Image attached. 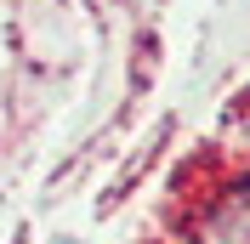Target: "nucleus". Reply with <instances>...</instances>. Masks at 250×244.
I'll use <instances>...</instances> for the list:
<instances>
[{"instance_id": "nucleus-1", "label": "nucleus", "mask_w": 250, "mask_h": 244, "mask_svg": "<svg viewBox=\"0 0 250 244\" xmlns=\"http://www.w3.org/2000/svg\"><path fill=\"white\" fill-rule=\"evenodd\" d=\"M199 244H250V182L222 193L199 222Z\"/></svg>"}, {"instance_id": "nucleus-2", "label": "nucleus", "mask_w": 250, "mask_h": 244, "mask_svg": "<svg viewBox=\"0 0 250 244\" xmlns=\"http://www.w3.org/2000/svg\"><path fill=\"white\" fill-rule=\"evenodd\" d=\"M62 244H74V239H62Z\"/></svg>"}]
</instances>
